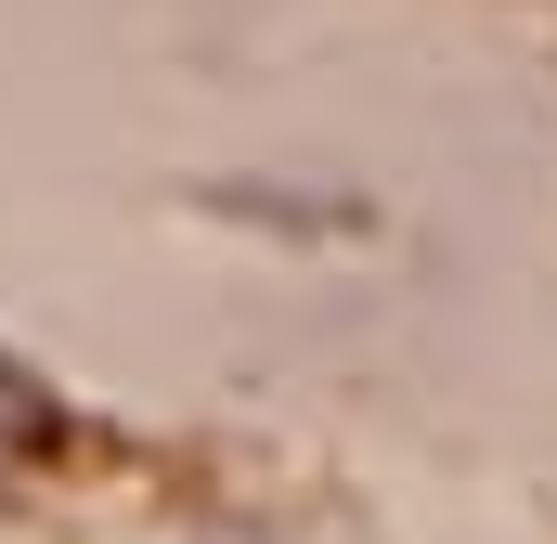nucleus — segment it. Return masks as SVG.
<instances>
[{"label": "nucleus", "instance_id": "f257e3e1", "mask_svg": "<svg viewBox=\"0 0 557 544\" xmlns=\"http://www.w3.org/2000/svg\"><path fill=\"white\" fill-rule=\"evenodd\" d=\"M52 441H65V403H52V390L0 350V454H52Z\"/></svg>", "mask_w": 557, "mask_h": 544}]
</instances>
